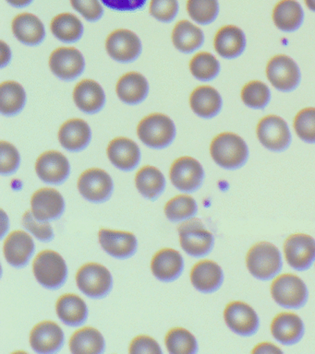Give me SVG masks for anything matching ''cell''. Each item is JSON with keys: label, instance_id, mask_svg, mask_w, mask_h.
<instances>
[{"label": "cell", "instance_id": "1", "mask_svg": "<svg viewBox=\"0 0 315 354\" xmlns=\"http://www.w3.org/2000/svg\"><path fill=\"white\" fill-rule=\"evenodd\" d=\"M210 154L220 167L226 170H237L247 162L249 149L244 140L239 135L224 132L212 140Z\"/></svg>", "mask_w": 315, "mask_h": 354}, {"label": "cell", "instance_id": "2", "mask_svg": "<svg viewBox=\"0 0 315 354\" xmlns=\"http://www.w3.org/2000/svg\"><path fill=\"white\" fill-rule=\"evenodd\" d=\"M246 265L254 278L262 281H270L280 272V251L273 243H257L248 251Z\"/></svg>", "mask_w": 315, "mask_h": 354}, {"label": "cell", "instance_id": "3", "mask_svg": "<svg viewBox=\"0 0 315 354\" xmlns=\"http://www.w3.org/2000/svg\"><path fill=\"white\" fill-rule=\"evenodd\" d=\"M137 135L146 146L153 149L165 148L176 136L173 121L164 113H151L140 121Z\"/></svg>", "mask_w": 315, "mask_h": 354}, {"label": "cell", "instance_id": "4", "mask_svg": "<svg viewBox=\"0 0 315 354\" xmlns=\"http://www.w3.org/2000/svg\"><path fill=\"white\" fill-rule=\"evenodd\" d=\"M271 295L276 303L287 309H300L308 301V289L303 279L294 274L276 277L271 284Z\"/></svg>", "mask_w": 315, "mask_h": 354}, {"label": "cell", "instance_id": "5", "mask_svg": "<svg viewBox=\"0 0 315 354\" xmlns=\"http://www.w3.org/2000/svg\"><path fill=\"white\" fill-rule=\"evenodd\" d=\"M179 243L190 256L204 257L212 251L215 238L199 218H189L178 227Z\"/></svg>", "mask_w": 315, "mask_h": 354}, {"label": "cell", "instance_id": "6", "mask_svg": "<svg viewBox=\"0 0 315 354\" xmlns=\"http://www.w3.org/2000/svg\"><path fill=\"white\" fill-rule=\"evenodd\" d=\"M33 270L37 281L48 289H57L67 279V265L62 257L55 251L40 252L34 260Z\"/></svg>", "mask_w": 315, "mask_h": 354}, {"label": "cell", "instance_id": "7", "mask_svg": "<svg viewBox=\"0 0 315 354\" xmlns=\"http://www.w3.org/2000/svg\"><path fill=\"white\" fill-rule=\"evenodd\" d=\"M256 135L260 143L272 151H283L291 143V133L287 122L275 115L264 116L259 121Z\"/></svg>", "mask_w": 315, "mask_h": 354}, {"label": "cell", "instance_id": "8", "mask_svg": "<svg viewBox=\"0 0 315 354\" xmlns=\"http://www.w3.org/2000/svg\"><path fill=\"white\" fill-rule=\"evenodd\" d=\"M76 282L79 289L91 298L105 297L112 288L111 274L98 263L82 266L76 274Z\"/></svg>", "mask_w": 315, "mask_h": 354}, {"label": "cell", "instance_id": "9", "mask_svg": "<svg viewBox=\"0 0 315 354\" xmlns=\"http://www.w3.org/2000/svg\"><path fill=\"white\" fill-rule=\"evenodd\" d=\"M267 76L271 84L281 91H292L300 82V68L291 57L278 55L267 66Z\"/></svg>", "mask_w": 315, "mask_h": 354}, {"label": "cell", "instance_id": "10", "mask_svg": "<svg viewBox=\"0 0 315 354\" xmlns=\"http://www.w3.org/2000/svg\"><path fill=\"white\" fill-rule=\"evenodd\" d=\"M285 259L295 270H309L315 262V240L311 235H289L284 243Z\"/></svg>", "mask_w": 315, "mask_h": 354}, {"label": "cell", "instance_id": "11", "mask_svg": "<svg viewBox=\"0 0 315 354\" xmlns=\"http://www.w3.org/2000/svg\"><path fill=\"white\" fill-rule=\"evenodd\" d=\"M170 176L174 187L182 192L192 193L203 184L204 171L197 160L184 156L179 158L172 163Z\"/></svg>", "mask_w": 315, "mask_h": 354}, {"label": "cell", "instance_id": "12", "mask_svg": "<svg viewBox=\"0 0 315 354\" xmlns=\"http://www.w3.org/2000/svg\"><path fill=\"white\" fill-rule=\"evenodd\" d=\"M78 189L87 201L100 203L111 196L113 181L106 171L98 168L88 169L79 177Z\"/></svg>", "mask_w": 315, "mask_h": 354}, {"label": "cell", "instance_id": "13", "mask_svg": "<svg viewBox=\"0 0 315 354\" xmlns=\"http://www.w3.org/2000/svg\"><path fill=\"white\" fill-rule=\"evenodd\" d=\"M226 325L240 336L250 337L258 331L260 321L253 307L243 301L229 303L224 311Z\"/></svg>", "mask_w": 315, "mask_h": 354}, {"label": "cell", "instance_id": "14", "mask_svg": "<svg viewBox=\"0 0 315 354\" xmlns=\"http://www.w3.org/2000/svg\"><path fill=\"white\" fill-rule=\"evenodd\" d=\"M107 54L121 63L132 62L142 52V44L139 37L131 30L118 29L107 36L106 40Z\"/></svg>", "mask_w": 315, "mask_h": 354}, {"label": "cell", "instance_id": "15", "mask_svg": "<svg viewBox=\"0 0 315 354\" xmlns=\"http://www.w3.org/2000/svg\"><path fill=\"white\" fill-rule=\"evenodd\" d=\"M84 57L74 47H60L49 58L51 71L63 80H75L84 71Z\"/></svg>", "mask_w": 315, "mask_h": 354}, {"label": "cell", "instance_id": "16", "mask_svg": "<svg viewBox=\"0 0 315 354\" xmlns=\"http://www.w3.org/2000/svg\"><path fill=\"white\" fill-rule=\"evenodd\" d=\"M35 171L46 184L60 185L70 174V162L62 152L48 151L38 157Z\"/></svg>", "mask_w": 315, "mask_h": 354}, {"label": "cell", "instance_id": "17", "mask_svg": "<svg viewBox=\"0 0 315 354\" xmlns=\"http://www.w3.org/2000/svg\"><path fill=\"white\" fill-rule=\"evenodd\" d=\"M65 209L64 198L53 188H42L32 196L31 212L41 221L57 220Z\"/></svg>", "mask_w": 315, "mask_h": 354}, {"label": "cell", "instance_id": "18", "mask_svg": "<svg viewBox=\"0 0 315 354\" xmlns=\"http://www.w3.org/2000/svg\"><path fill=\"white\" fill-rule=\"evenodd\" d=\"M64 343V333L62 328L53 321H44L37 324L30 334V344L35 353H55Z\"/></svg>", "mask_w": 315, "mask_h": 354}, {"label": "cell", "instance_id": "19", "mask_svg": "<svg viewBox=\"0 0 315 354\" xmlns=\"http://www.w3.org/2000/svg\"><path fill=\"white\" fill-rule=\"evenodd\" d=\"M98 239L102 248L116 259H128L137 249V239L132 232L101 229Z\"/></svg>", "mask_w": 315, "mask_h": 354}, {"label": "cell", "instance_id": "20", "mask_svg": "<svg viewBox=\"0 0 315 354\" xmlns=\"http://www.w3.org/2000/svg\"><path fill=\"white\" fill-rule=\"evenodd\" d=\"M271 333L278 342L286 346L296 344L303 339L304 324L301 318L294 313H280L273 317L271 323Z\"/></svg>", "mask_w": 315, "mask_h": 354}, {"label": "cell", "instance_id": "21", "mask_svg": "<svg viewBox=\"0 0 315 354\" xmlns=\"http://www.w3.org/2000/svg\"><path fill=\"white\" fill-rule=\"evenodd\" d=\"M3 250L9 264L15 268L24 267L34 254V240L26 232H12L5 240Z\"/></svg>", "mask_w": 315, "mask_h": 354}, {"label": "cell", "instance_id": "22", "mask_svg": "<svg viewBox=\"0 0 315 354\" xmlns=\"http://www.w3.org/2000/svg\"><path fill=\"white\" fill-rule=\"evenodd\" d=\"M107 153L112 165L123 171L134 170L141 160L139 147L128 138H116L110 141Z\"/></svg>", "mask_w": 315, "mask_h": 354}, {"label": "cell", "instance_id": "23", "mask_svg": "<svg viewBox=\"0 0 315 354\" xmlns=\"http://www.w3.org/2000/svg\"><path fill=\"white\" fill-rule=\"evenodd\" d=\"M245 33L234 25L220 28L215 36L214 46L217 54L226 59L239 57L246 48Z\"/></svg>", "mask_w": 315, "mask_h": 354}, {"label": "cell", "instance_id": "24", "mask_svg": "<svg viewBox=\"0 0 315 354\" xmlns=\"http://www.w3.org/2000/svg\"><path fill=\"white\" fill-rule=\"evenodd\" d=\"M222 268L212 260H201L196 263L190 271V281L196 290L204 293L217 292L222 285Z\"/></svg>", "mask_w": 315, "mask_h": 354}, {"label": "cell", "instance_id": "25", "mask_svg": "<svg viewBox=\"0 0 315 354\" xmlns=\"http://www.w3.org/2000/svg\"><path fill=\"white\" fill-rule=\"evenodd\" d=\"M184 261L179 251L172 248H163L154 254L151 262V270L156 278L162 281H173L183 271Z\"/></svg>", "mask_w": 315, "mask_h": 354}, {"label": "cell", "instance_id": "26", "mask_svg": "<svg viewBox=\"0 0 315 354\" xmlns=\"http://www.w3.org/2000/svg\"><path fill=\"white\" fill-rule=\"evenodd\" d=\"M73 100L82 112L95 113L103 108L106 96L98 82L93 80H84L74 88Z\"/></svg>", "mask_w": 315, "mask_h": 354}, {"label": "cell", "instance_id": "27", "mask_svg": "<svg viewBox=\"0 0 315 354\" xmlns=\"http://www.w3.org/2000/svg\"><path fill=\"white\" fill-rule=\"evenodd\" d=\"M59 140L63 148L70 151H80L89 145L91 129L82 119L73 118L60 127Z\"/></svg>", "mask_w": 315, "mask_h": 354}, {"label": "cell", "instance_id": "28", "mask_svg": "<svg viewBox=\"0 0 315 354\" xmlns=\"http://www.w3.org/2000/svg\"><path fill=\"white\" fill-rule=\"evenodd\" d=\"M220 93L211 86H199L190 96V105L193 112L201 118H213L222 108Z\"/></svg>", "mask_w": 315, "mask_h": 354}, {"label": "cell", "instance_id": "29", "mask_svg": "<svg viewBox=\"0 0 315 354\" xmlns=\"http://www.w3.org/2000/svg\"><path fill=\"white\" fill-rule=\"evenodd\" d=\"M12 26L15 37L27 46H37L45 39V27L34 14H19L13 19Z\"/></svg>", "mask_w": 315, "mask_h": 354}, {"label": "cell", "instance_id": "30", "mask_svg": "<svg viewBox=\"0 0 315 354\" xmlns=\"http://www.w3.org/2000/svg\"><path fill=\"white\" fill-rule=\"evenodd\" d=\"M149 86L147 80L138 72H129L118 80L116 93L118 98L128 104H137L147 96Z\"/></svg>", "mask_w": 315, "mask_h": 354}, {"label": "cell", "instance_id": "31", "mask_svg": "<svg viewBox=\"0 0 315 354\" xmlns=\"http://www.w3.org/2000/svg\"><path fill=\"white\" fill-rule=\"evenodd\" d=\"M304 19V11L296 0H281L273 10V21L278 29L291 32L300 29Z\"/></svg>", "mask_w": 315, "mask_h": 354}, {"label": "cell", "instance_id": "32", "mask_svg": "<svg viewBox=\"0 0 315 354\" xmlns=\"http://www.w3.org/2000/svg\"><path fill=\"white\" fill-rule=\"evenodd\" d=\"M57 314L66 325L78 326L87 319V304L78 295L67 293L60 296L57 301Z\"/></svg>", "mask_w": 315, "mask_h": 354}, {"label": "cell", "instance_id": "33", "mask_svg": "<svg viewBox=\"0 0 315 354\" xmlns=\"http://www.w3.org/2000/svg\"><path fill=\"white\" fill-rule=\"evenodd\" d=\"M204 35L200 28L189 21H179L174 27V46L182 53H192L203 46Z\"/></svg>", "mask_w": 315, "mask_h": 354}, {"label": "cell", "instance_id": "34", "mask_svg": "<svg viewBox=\"0 0 315 354\" xmlns=\"http://www.w3.org/2000/svg\"><path fill=\"white\" fill-rule=\"evenodd\" d=\"M70 348L73 353H102L105 351V339L98 329L84 326L71 336Z\"/></svg>", "mask_w": 315, "mask_h": 354}, {"label": "cell", "instance_id": "35", "mask_svg": "<svg viewBox=\"0 0 315 354\" xmlns=\"http://www.w3.org/2000/svg\"><path fill=\"white\" fill-rule=\"evenodd\" d=\"M135 185L145 198L154 201L164 191L165 179L159 169L146 165L137 171Z\"/></svg>", "mask_w": 315, "mask_h": 354}, {"label": "cell", "instance_id": "36", "mask_svg": "<svg viewBox=\"0 0 315 354\" xmlns=\"http://www.w3.org/2000/svg\"><path fill=\"white\" fill-rule=\"evenodd\" d=\"M26 102V93L18 82L8 80L0 85V109L5 115L20 113Z\"/></svg>", "mask_w": 315, "mask_h": 354}, {"label": "cell", "instance_id": "37", "mask_svg": "<svg viewBox=\"0 0 315 354\" xmlns=\"http://www.w3.org/2000/svg\"><path fill=\"white\" fill-rule=\"evenodd\" d=\"M51 29L55 37L64 43L78 41L84 32L82 21L73 13H62L55 17Z\"/></svg>", "mask_w": 315, "mask_h": 354}, {"label": "cell", "instance_id": "38", "mask_svg": "<svg viewBox=\"0 0 315 354\" xmlns=\"http://www.w3.org/2000/svg\"><path fill=\"white\" fill-rule=\"evenodd\" d=\"M165 343L168 353L172 354L197 353V340L189 330L185 328H174L170 329L165 336Z\"/></svg>", "mask_w": 315, "mask_h": 354}, {"label": "cell", "instance_id": "39", "mask_svg": "<svg viewBox=\"0 0 315 354\" xmlns=\"http://www.w3.org/2000/svg\"><path fill=\"white\" fill-rule=\"evenodd\" d=\"M192 76L201 82H210L219 74L220 64L211 53H197L190 62Z\"/></svg>", "mask_w": 315, "mask_h": 354}, {"label": "cell", "instance_id": "40", "mask_svg": "<svg viewBox=\"0 0 315 354\" xmlns=\"http://www.w3.org/2000/svg\"><path fill=\"white\" fill-rule=\"evenodd\" d=\"M197 210V203L195 198L187 195H179L165 204L164 212L168 220L172 223H179L192 218Z\"/></svg>", "mask_w": 315, "mask_h": 354}, {"label": "cell", "instance_id": "41", "mask_svg": "<svg viewBox=\"0 0 315 354\" xmlns=\"http://www.w3.org/2000/svg\"><path fill=\"white\" fill-rule=\"evenodd\" d=\"M242 102L251 109H264L271 100L269 87L260 80H251L244 85L240 93Z\"/></svg>", "mask_w": 315, "mask_h": 354}, {"label": "cell", "instance_id": "42", "mask_svg": "<svg viewBox=\"0 0 315 354\" xmlns=\"http://www.w3.org/2000/svg\"><path fill=\"white\" fill-rule=\"evenodd\" d=\"M187 11L190 18L199 24H209L219 12L217 0H187Z\"/></svg>", "mask_w": 315, "mask_h": 354}, {"label": "cell", "instance_id": "43", "mask_svg": "<svg viewBox=\"0 0 315 354\" xmlns=\"http://www.w3.org/2000/svg\"><path fill=\"white\" fill-rule=\"evenodd\" d=\"M294 130L298 137L307 143H315V108L300 110L295 116Z\"/></svg>", "mask_w": 315, "mask_h": 354}, {"label": "cell", "instance_id": "44", "mask_svg": "<svg viewBox=\"0 0 315 354\" xmlns=\"http://www.w3.org/2000/svg\"><path fill=\"white\" fill-rule=\"evenodd\" d=\"M24 228L32 232L41 242H49L53 239L54 232L49 221L37 220L32 212H26L23 217Z\"/></svg>", "mask_w": 315, "mask_h": 354}, {"label": "cell", "instance_id": "45", "mask_svg": "<svg viewBox=\"0 0 315 354\" xmlns=\"http://www.w3.org/2000/svg\"><path fill=\"white\" fill-rule=\"evenodd\" d=\"M0 148H1L0 171L3 176H9L17 171L21 162L20 154L12 144L4 140L0 142Z\"/></svg>", "mask_w": 315, "mask_h": 354}, {"label": "cell", "instance_id": "46", "mask_svg": "<svg viewBox=\"0 0 315 354\" xmlns=\"http://www.w3.org/2000/svg\"><path fill=\"white\" fill-rule=\"evenodd\" d=\"M149 11L157 21L170 22L178 14V0H150Z\"/></svg>", "mask_w": 315, "mask_h": 354}, {"label": "cell", "instance_id": "47", "mask_svg": "<svg viewBox=\"0 0 315 354\" xmlns=\"http://www.w3.org/2000/svg\"><path fill=\"white\" fill-rule=\"evenodd\" d=\"M71 3L87 21H96L103 16V7L99 0H71Z\"/></svg>", "mask_w": 315, "mask_h": 354}, {"label": "cell", "instance_id": "48", "mask_svg": "<svg viewBox=\"0 0 315 354\" xmlns=\"http://www.w3.org/2000/svg\"><path fill=\"white\" fill-rule=\"evenodd\" d=\"M129 353H162V350L153 337L141 335L132 339Z\"/></svg>", "mask_w": 315, "mask_h": 354}, {"label": "cell", "instance_id": "49", "mask_svg": "<svg viewBox=\"0 0 315 354\" xmlns=\"http://www.w3.org/2000/svg\"><path fill=\"white\" fill-rule=\"evenodd\" d=\"M147 0H101L107 8L118 11H134L140 10Z\"/></svg>", "mask_w": 315, "mask_h": 354}, {"label": "cell", "instance_id": "50", "mask_svg": "<svg viewBox=\"0 0 315 354\" xmlns=\"http://www.w3.org/2000/svg\"><path fill=\"white\" fill-rule=\"evenodd\" d=\"M253 353H281L280 348L272 344V343L264 342L260 343L255 348H253Z\"/></svg>", "mask_w": 315, "mask_h": 354}, {"label": "cell", "instance_id": "51", "mask_svg": "<svg viewBox=\"0 0 315 354\" xmlns=\"http://www.w3.org/2000/svg\"><path fill=\"white\" fill-rule=\"evenodd\" d=\"M10 55H12V53H10V47L4 41H1V55H0V57H1L2 68L10 62Z\"/></svg>", "mask_w": 315, "mask_h": 354}, {"label": "cell", "instance_id": "52", "mask_svg": "<svg viewBox=\"0 0 315 354\" xmlns=\"http://www.w3.org/2000/svg\"><path fill=\"white\" fill-rule=\"evenodd\" d=\"M33 0H7L8 3L13 6L15 8H24L28 6Z\"/></svg>", "mask_w": 315, "mask_h": 354}, {"label": "cell", "instance_id": "53", "mask_svg": "<svg viewBox=\"0 0 315 354\" xmlns=\"http://www.w3.org/2000/svg\"><path fill=\"white\" fill-rule=\"evenodd\" d=\"M304 1H305L307 8H308L309 10L315 12V0H304Z\"/></svg>", "mask_w": 315, "mask_h": 354}]
</instances>
